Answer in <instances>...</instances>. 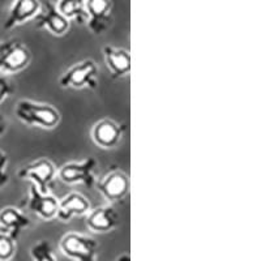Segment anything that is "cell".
<instances>
[{"label":"cell","mask_w":261,"mask_h":261,"mask_svg":"<svg viewBox=\"0 0 261 261\" xmlns=\"http://www.w3.org/2000/svg\"><path fill=\"white\" fill-rule=\"evenodd\" d=\"M15 114L25 124L38 125L46 129H53L60 122V114L57 109L50 105L36 103L27 99H22L16 105Z\"/></svg>","instance_id":"1"},{"label":"cell","mask_w":261,"mask_h":261,"mask_svg":"<svg viewBox=\"0 0 261 261\" xmlns=\"http://www.w3.org/2000/svg\"><path fill=\"white\" fill-rule=\"evenodd\" d=\"M59 85L62 88H73V89H83V88L95 89L98 85L97 64L93 60L86 59L72 65L59 79Z\"/></svg>","instance_id":"2"},{"label":"cell","mask_w":261,"mask_h":261,"mask_svg":"<svg viewBox=\"0 0 261 261\" xmlns=\"http://www.w3.org/2000/svg\"><path fill=\"white\" fill-rule=\"evenodd\" d=\"M32 55L27 46L20 41L11 39L0 43V72L15 73L27 68Z\"/></svg>","instance_id":"3"},{"label":"cell","mask_w":261,"mask_h":261,"mask_svg":"<svg viewBox=\"0 0 261 261\" xmlns=\"http://www.w3.org/2000/svg\"><path fill=\"white\" fill-rule=\"evenodd\" d=\"M60 249L74 261H97L98 243L86 235L69 232L60 242Z\"/></svg>","instance_id":"4"},{"label":"cell","mask_w":261,"mask_h":261,"mask_svg":"<svg viewBox=\"0 0 261 261\" xmlns=\"http://www.w3.org/2000/svg\"><path fill=\"white\" fill-rule=\"evenodd\" d=\"M58 171L50 160L41 158L29 163L18 171V176L24 180H29L38 188L39 192L48 193L51 184L55 180Z\"/></svg>","instance_id":"5"},{"label":"cell","mask_w":261,"mask_h":261,"mask_svg":"<svg viewBox=\"0 0 261 261\" xmlns=\"http://www.w3.org/2000/svg\"><path fill=\"white\" fill-rule=\"evenodd\" d=\"M97 166L95 158H85L81 162H68L60 167L58 171L60 180L67 184H84L86 187H93L95 183L94 170Z\"/></svg>","instance_id":"6"},{"label":"cell","mask_w":261,"mask_h":261,"mask_svg":"<svg viewBox=\"0 0 261 261\" xmlns=\"http://www.w3.org/2000/svg\"><path fill=\"white\" fill-rule=\"evenodd\" d=\"M34 21L37 28L47 29L54 36H64L69 29V20L58 11L57 4H54L50 0L42 2Z\"/></svg>","instance_id":"7"},{"label":"cell","mask_w":261,"mask_h":261,"mask_svg":"<svg viewBox=\"0 0 261 261\" xmlns=\"http://www.w3.org/2000/svg\"><path fill=\"white\" fill-rule=\"evenodd\" d=\"M88 27L93 34H102L111 25V0H85Z\"/></svg>","instance_id":"8"},{"label":"cell","mask_w":261,"mask_h":261,"mask_svg":"<svg viewBox=\"0 0 261 261\" xmlns=\"http://www.w3.org/2000/svg\"><path fill=\"white\" fill-rule=\"evenodd\" d=\"M97 188L109 201H120L128 195L129 179L123 171H113L98 181Z\"/></svg>","instance_id":"9"},{"label":"cell","mask_w":261,"mask_h":261,"mask_svg":"<svg viewBox=\"0 0 261 261\" xmlns=\"http://www.w3.org/2000/svg\"><path fill=\"white\" fill-rule=\"evenodd\" d=\"M124 132V127L110 119H103L95 123L92 129V137L98 146L103 149L115 148Z\"/></svg>","instance_id":"10"},{"label":"cell","mask_w":261,"mask_h":261,"mask_svg":"<svg viewBox=\"0 0 261 261\" xmlns=\"http://www.w3.org/2000/svg\"><path fill=\"white\" fill-rule=\"evenodd\" d=\"M58 204H59V201L53 195L39 192L38 188L34 184H32L28 208L34 212L38 217H41L42 220L50 221L55 218L58 212Z\"/></svg>","instance_id":"11"},{"label":"cell","mask_w":261,"mask_h":261,"mask_svg":"<svg viewBox=\"0 0 261 261\" xmlns=\"http://www.w3.org/2000/svg\"><path fill=\"white\" fill-rule=\"evenodd\" d=\"M41 3L39 0H15L9 9V15L4 22V29L9 30L17 25L24 24L37 16Z\"/></svg>","instance_id":"12"},{"label":"cell","mask_w":261,"mask_h":261,"mask_svg":"<svg viewBox=\"0 0 261 261\" xmlns=\"http://www.w3.org/2000/svg\"><path fill=\"white\" fill-rule=\"evenodd\" d=\"M119 216L111 206H101L92 211L86 218V226L93 232H110L118 227Z\"/></svg>","instance_id":"13"},{"label":"cell","mask_w":261,"mask_h":261,"mask_svg":"<svg viewBox=\"0 0 261 261\" xmlns=\"http://www.w3.org/2000/svg\"><path fill=\"white\" fill-rule=\"evenodd\" d=\"M0 226L3 232L8 234L16 242L22 230L30 226V220L18 209L8 206L0 211Z\"/></svg>","instance_id":"14"},{"label":"cell","mask_w":261,"mask_h":261,"mask_svg":"<svg viewBox=\"0 0 261 261\" xmlns=\"http://www.w3.org/2000/svg\"><path fill=\"white\" fill-rule=\"evenodd\" d=\"M103 55L106 64L114 79L124 77L130 71V55L124 48L105 46Z\"/></svg>","instance_id":"15"},{"label":"cell","mask_w":261,"mask_h":261,"mask_svg":"<svg viewBox=\"0 0 261 261\" xmlns=\"http://www.w3.org/2000/svg\"><path fill=\"white\" fill-rule=\"evenodd\" d=\"M90 211L89 201L80 193H71L65 196L58 204L57 217L62 222H67L74 216H83Z\"/></svg>","instance_id":"16"},{"label":"cell","mask_w":261,"mask_h":261,"mask_svg":"<svg viewBox=\"0 0 261 261\" xmlns=\"http://www.w3.org/2000/svg\"><path fill=\"white\" fill-rule=\"evenodd\" d=\"M57 8L67 20H77L80 24H84L88 20L85 9V0H59Z\"/></svg>","instance_id":"17"},{"label":"cell","mask_w":261,"mask_h":261,"mask_svg":"<svg viewBox=\"0 0 261 261\" xmlns=\"http://www.w3.org/2000/svg\"><path fill=\"white\" fill-rule=\"evenodd\" d=\"M33 261H58L48 241H39L30 248Z\"/></svg>","instance_id":"18"},{"label":"cell","mask_w":261,"mask_h":261,"mask_svg":"<svg viewBox=\"0 0 261 261\" xmlns=\"http://www.w3.org/2000/svg\"><path fill=\"white\" fill-rule=\"evenodd\" d=\"M16 252V243L6 232L0 231V261H8Z\"/></svg>","instance_id":"19"},{"label":"cell","mask_w":261,"mask_h":261,"mask_svg":"<svg viewBox=\"0 0 261 261\" xmlns=\"http://www.w3.org/2000/svg\"><path fill=\"white\" fill-rule=\"evenodd\" d=\"M7 165H8V155L4 151L0 150V187H3L8 183V172H7Z\"/></svg>","instance_id":"20"},{"label":"cell","mask_w":261,"mask_h":261,"mask_svg":"<svg viewBox=\"0 0 261 261\" xmlns=\"http://www.w3.org/2000/svg\"><path fill=\"white\" fill-rule=\"evenodd\" d=\"M13 86L11 81L7 77H0V103L8 98L9 94H12Z\"/></svg>","instance_id":"21"},{"label":"cell","mask_w":261,"mask_h":261,"mask_svg":"<svg viewBox=\"0 0 261 261\" xmlns=\"http://www.w3.org/2000/svg\"><path fill=\"white\" fill-rule=\"evenodd\" d=\"M6 128H7L6 122H4L3 116L0 115V136H2V135H3L4 132H6Z\"/></svg>","instance_id":"22"},{"label":"cell","mask_w":261,"mask_h":261,"mask_svg":"<svg viewBox=\"0 0 261 261\" xmlns=\"http://www.w3.org/2000/svg\"><path fill=\"white\" fill-rule=\"evenodd\" d=\"M115 261H130V256L128 253H123V255L118 256Z\"/></svg>","instance_id":"23"}]
</instances>
